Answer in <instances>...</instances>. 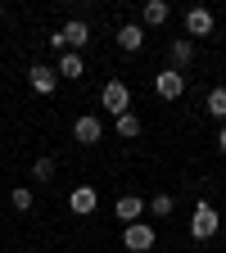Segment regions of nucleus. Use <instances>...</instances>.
Instances as JSON below:
<instances>
[{
	"label": "nucleus",
	"mask_w": 226,
	"mask_h": 253,
	"mask_svg": "<svg viewBox=\"0 0 226 253\" xmlns=\"http://www.w3.org/2000/svg\"><path fill=\"white\" fill-rule=\"evenodd\" d=\"M154 90H158V100H181L185 95V73H177V68L154 73Z\"/></svg>",
	"instance_id": "4"
},
{
	"label": "nucleus",
	"mask_w": 226,
	"mask_h": 253,
	"mask_svg": "<svg viewBox=\"0 0 226 253\" xmlns=\"http://www.w3.org/2000/svg\"><path fill=\"white\" fill-rule=\"evenodd\" d=\"M213 14L204 9V5H195V9H185V37L195 41V37H213Z\"/></svg>",
	"instance_id": "6"
},
{
	"label": "nucleus",
	"mask_w": 226,
	"mask_h": 253,
	"mask_svg": "<svg viewBox=\"0 0 226 253\" xmlns=\"http://www.w3.org/2000/svg\"><path fill=\"white\" fill-rule=\"evenodd\" d=\"M113 212H118L122 226H132V221H140V217H145V199H140V195H122Z\"/></svg>",
	"instance_id": "9"
},
{
	"label": "nucleus",
	"mask_w": 226,
	"mask_h": 253,
	"mask_svg": "<svg viewBox=\"0 0 226 253\" xmlns=\"http://www.w3.org/2000/svg\"><path fill=\"white\" fill-rule=\"evenodd\" d=\"M217 226H222L217 208H213L208 199H199V204H195V212H190V235H195V240H213V235H217Z\"/></svg>",
	"instance_id": "2"
},
{
	"label": "nucleus",
	"mask_w": 226,
	"mask_h": 253,
	"mask_svg": "<svg viewBox=\"0 0 226 253\" xmlns=\"http://www.w3.org/2000/svg\"><path fill=\"white\" fill-rule=\"evenodd\" d=\"M217 149L226 154V122H222V131H217Z\"/></svg>",
	"instance_id": "19"
},
{
	"label": "nucleus",
	"mask_w": 226,
	"mask_h": 253,
	"mask_svg": "<svg viewBox=\"0 0 226 253\" xmlns=\"http://www.w3.org/2000/svg\"><path fill=\"white\" fill-rule=\"evenodd\" d=\"M73 136H77V145H100V136H104V122L95 118V113H82V118L73 122Z\"/></svg>",
	"instance_id": "7"
},
{
	"label": "nucleus",
	"mask_w": 226,
	"mask_h": 253,
	"mask_svg": "<svg viewBox=\"0 0 226 253\" xmlns=\"http://www.w3.org/2000/svg\"><path fill=\"white\" fill-rule=\"evenodd\" d=\"M0 14H5V5H0Z\"/></svg>",
	"instance_id": "20"
},
{
	"label": "nucleus",
	"mask_w": 226,
	"mask_h": 253,
	"mask_svg": "<svg viewBox=\"0 0 226 253\" xmlns=\"http://www.w3.org/2000/svg\"><path fill=\"white\" fill-rule=\"evenodd\" d=\"M172 208H177V204H172V195H154V199L145 204V212H149V217H172Z\"/></svg>",
	"instance_id": "16"
},
{
	"label": "nucleus",
	"mask_w": 226,
	"mask_h": 253,
	"mask_svg": "<svg viewBox=\"0 0 226 253\" xmlns=\"http://www.w3.org/2000/svg\"><path fill=\"white\" fill-rule=\"evenodd\" d=\"M168 59H172L168 68H177V73H181L185 63H195V41H190V37H177V41L168 45Z\"/></svg>",
	"instance_id": "10"
},
{
	"label": "nucleus",
	"mask_w": 226,
	"mask_h": 253,
	"mask_svg": "<svg viewBox=\"0 0 226 253\" xmlns=\"http://www.w3.org/2000/svg\"><path fill=\"white\" fill-rule=\"evenodd\" d=\"M32 176H37V181H50V176H54V158H50V154L37 158V163H32Z\"/></svg>",
	"instance_id": "18"
},
{
	"label": "nucleus",
	"mask_w": 226,
	"mask_h": 253,
	"mask_svg": "<svg viewBox=\"0 0 226 253\" xmlns=\"http://www.w3.org/2000/svg\"><path fill=\"white\" fill-rule=\"evenodd\" d=\"M9 204H14L18 212H27V208H32V190H27V185H14V190H9Z\"/></svg>",
	"instance_id": "17"
},
{
	"label": "nucleus",
	"mask_w": 226,
	"mask_h": 253,
	"mask_svg": "<svg viewBox=\"0 0 226 253\" xmlns=\"http://www.w3.org/2000/svg\"><path fill=\"white\" fill-rule=\"evenodd\" d=\"M54 68H59V82H63V77H68V82H82V77H86V63H82V54H73V50H63Z\"/></svg>",
	"instance_id": "11"
},
{
	"label": "nucleus",
	"mask_w": 226,
	"mask_h": 253,
	"mask_svg": "<svg viewBox=\"0 0 226 253\" xmlns=\"http://www.w3.org/2000/svg\"><path fill=\"white\" fill-rule=\"evenodd\" d=\"M100 104L113 113V118H122V113H132V90H127V82H118V77H109L104 86H100Z\"/></svg>",
	"instance_id": "1"
},
{
	"label": "nucleus",
	"mask_w": 226,
	"mask_h": 253,
	"mask_svg": "<svg viewBox=\"0 0 226 253\" xmlns=\"http://www.w3.org/2000/svg\"><path fill=\"white\" fill-rule=\"evenodd\" d=\"M204 113H208V118H217V122H226V86H213V90H208Z\"/></svg>",
	"instance_id": "14"
},
{
	"label": "nucleus",
	"mask_w": 226,
	"mask_h": 253,
	"mask_svg": "<svg viewBox=\"0 0 226 253\" xmlns=\"http://www.w3.org/2000/svg\"><path fill=\"white\" fill-rule=\"evenodd\" d=\"M118 45H122L127 54H136V50L145 45V27H140V23H122V27H118Z\"/></svg>",
	"instance_id": "13"
},
{
	"label": "nucleus",
	"mask_w": 226,
	"mask_h": 253,
	"mask_svg": "<svg viewBox=\"0 0 226 253\" xmlns=\"http://www.w3.org/2000/svg\"><path fill=\"white\" fill-rule=\"evenodd\" d=\"M122 249L127 253H149L154 249V226L149 221H132V226L122 231Z\"/></svg>",
	"instance_id": "3"
},
{
	"label": "nucleus",
	"mask_w": 226,
	"mask_h": 253,
	"mask_svg": "<svg viewBox=\"0 0 226 253\" xmlns=\"http://www.w3.org/2000/svg\"><path fill=\"white\" fill-rule=\"evenodd\" d=\"M113 122H118V136H122V140H136V136H140V118H136V113H122V118H113Z\"/></svg>",
	"instance_id": "15"
},
{
	"label": "nucleus",
	"mask_w": 226,
	"mask_h": 253,
	"mask_svg": "<svg viewBox=\"0 0 226 253\" xmlns=\"http://www.w3.org/2000/svg\"><path fill=\"white\" fill-rule=\"evenodd\" d=\"M27 82L37 95H54L59 90V68H50V63H32L27 68Z\"/></svg>",
	"instance_id": "5"
},
{
	"label": "nucleus",
	"mask_w": 226,
	"mask_h": 253,
	"mask_svg": "<svg viewBox=\"0 0 226 253\" xmlns=\"http://www.w3.org/2000/svg\"><path fill=\"white\" fill-rule=\"evenodd\" d=\"M68 208H73L77 217H90L95 208H100V195H95V190H90V185H77V190H73V195H68Z\"/></svg>",
	"instance_id": "8"
},
{
	"label": "nucleus",
	"mask_w": 226,
	"mask_h": 253,
	"mask_svg": "<svg viewBox=\"0 0 226 253\" xmlns=\"http://www.w3.org/2000/svg\"><path fill=\"white\" fill-rule=\"evenodd\" d=\"M172 18V5H168V0H149V5L140 9V27H163Z\"/></svg>",
	"instance_id": "12"
}]
</instances>
